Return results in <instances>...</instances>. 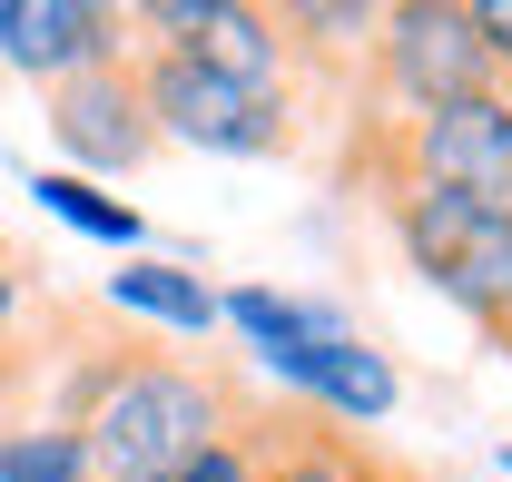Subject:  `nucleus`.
<instances>
[{
	"label": "nucleus",
	"instance_id": "obj_1",
	"mask_svg": "<svg viewBox=\"0 0 512 482\" xmlns=\"http://www.w3.org/2000/svg\"><path fill=\"white\" fill-rule=\"evenodd\" d=\"M256 414V394L227 364L197 355H158L138 335H69V384L50 423H69L89 443V473L99 482H158L197 463L207 443H227Z\"/></svg>",
	"mask_w": 512,
	"mask_h": 482
},
{
	"label": "nucleus",
	"instance_id": "obj_2",
	"mask_svg": "<svg viewBox=\"0 0 512 482\" xmlns=\"http://www.w3.org/2000/svg\"><path fill=\"white\" fill-rule=\"evenodd\" d=\"M217 325L256 355V374L296 404V414L335 423V433H375L404 404V374L375 335H355V315L325 296H286V286H227Z\"/></svg>",
	"mask_w": 512,
	"mask_h": 482
},
{
	"label": "nucleus",
	"instance_id": "obj_3",
	"mask_svg": "<svg viewBox=\"0 0 512 482\" xmlns=\"http://www.w3.org/2000/svg\"><path fill=\"white\" fill-rule=\"evenodd\" d=\"M345 178L394 197V187H424V197H463L483 217L512 227V89H473L453 109L424 119H355L345 138Z\"/></svg>",
	"mask_w": 512,
	"mask_h": 482
},
{
	"label": "nucleus",
	"instance_id": "obj_4",
	"mask_svg": "<svg viewBox=\"0 0 512 482\" xmlns=\"http://www.w3.org/2000/svg\"><path fill=\"white\" fill-rule=\"evenodd\" d=\"M473 89H512L473 0H394L375 20V50H365V109L375 119H424V109H453Z\"/></svg>",
	"mask_w": 512,
	"mask_h": 482
},
{
	"label": "nucleus",
	"instance_id": "obj_5",
	"mask_svg": "<svg viewBox=\"0 0 512 482\" xmlns=\"http://www.w3.org/2000/svg\"><path fill=\"white\" fill-rule=\"evenodd\" d=\"M375 207H384V227H394V246H404V266H414L473 335H493L512 355V227L503 217H483V207H463V197H424V187H394Z\"/></svg>",
	"mask_w": 512,
	"mask_h": 482
},
{
	"label": "nucleus",
	"instance_id": "obj_6",
	"mask_svg": "<svg viewBox=\"0 0 512 482\" xmlns=\"http://www.w3.org/2000/svg\"><path fill=\"white\" fill-rule=\"evenodd\" d=\"M138 89H148L158 138L207 148V158H296V138H306V99L237 89V79L178 60V50H138Z\"/></svg>",
	"mask_w": 512,
	"mask_h": 482
},
{
	"label": "nucleus",
	"instance_id": "obj_7",
	"mask_svg": "<svg viewBox=\"0 0 512 482\" xmlns=\"http://www.w3.org/2000/svg\"><path fill=\"white\" fill-rule=\"evenodd\" d=\"M138 50H178V60L217 69L237 89H276V99H316L306 69H296V40H286V10H247V0H148L128 10Z\"/></svg>",
	"mask_w": 512,
	"mask_h": 482
},
{
	"label": "nucleus",
	"instance_id": "obj_8",
	"mask_svg": "<svg viewBox=\"0 0 512 482\" xmlns=\"http://www.w3.org/2000/svg\"><path fill=\"white\" fill-rule=\"evenodd\" d=\"M50 138H60L69 178H128L158 158V119H148V89H138V50L109 69H79L50 89Z\"/></svg>",
	"mask_w": 512,
	"mask_h": 482
},
{
	"label": "nucleus",
	"instance_id": "obj_9",
	"mask_svg": "<svg viewBox=\"0 0 512 482\" xmlns=\"http://www.w3.org/2000/svg\"><path fill=\"white\" fill-rule=\"evenodd\" d=\"M128 50H138V30L109 0H0V69H20L40 89H60L79 69H109Z\"/></svg>",
	"mask_w": 512,
	"mask_h": 482
},
{
	"label": "nucleus",
	"instance_id": "obj_10",
	"mask_svg": "<svg viewBox=\"0 0 512 482\" xmlns=\"http://www.w3.org/2000/svg\"><path fill=\"white\" fill-rule=\"evenodd\" d=\"M256 482H404L365 433L296 414V404H256Z\"/></svg>",
	"mask_w": 512,
	"mask_h": 482
},
{
	"label": "nucleus",
	"instance_id": "obj_11",
	"mask_svg": "<svg viewBox=\"0 0 512 482\" xmlns=\"http://www.w3.org/2000/svg\"><path fill=\"white\" fill-rule=\"evenodd\" d=\"M99 315H138V325H158L178 345H207L217 335V286L197 266H178V256H119L109 286H99Z\"/></svg>",
	"mask_w": 512,
	"mask_h": 482
},
{
	"label": "nucleus",
	"instance_id": "obj_12",
	"mask_svg": "<svg viewBox=\"0 0 512 482\" xmlns=\"http://www.w3.org/2000/svg\"><path fill=\"white\" fill-rule=\"evenodd\" d=\"M40 335H50V286L30 276L20 246H0V414H10V394L40 374Z\"/></svg>",
	"mask_w": 512,
	"mask_h": 482
},
{
	"label": "nucleus",
	"instance_id": "obj_13",
	"mask_svg": "<svg viewBox=\"0 0 512 482\" xmlns=\"http://www.w3.org/2000/svg\"><path fill=\"white\" fill-rule=\"evenodd\" d=\"M30 197L60 217L69 237L109 246V256H138V237H148V217H138L128 197H109V187H89V178H69V168H40V178H30Z\"/></svg>",
	"mask_w": 512,
	"mask_h": 482
},
{
	"label": "nucleus",
	"instance_id": "obj_14",
	"mask_svg": "<svg viewBox=\"0 0 512 482\" xmlns=\"http://www.w3.org/2000/svg\"><path fill=\"white\" fill-rule=\"evenodd\" d=\"M0 482H99L89 473V443L69 423H0Z\"/></svg>",
	"mask_w": 512,
	"mask_h": 482
},
{
	"label": "nucleus",
	"instance_id": "obj_15",
	"mask_svg": "<svg viewBox=\"0 0 512 482\" xmlns=\"http://www.w3.org/2000/svg\"><path fill=\"white\" fill-rule=\"evenodd\" d=\"M158 482H256V414L227 433V443H207L197 463H178V473H158Z\"/></svg>",
	"mask_w": 512,
	"mask_h": 482
},
{
	"label": "nucleus",
	"instance_id": "obj_16",
	"mask_svg": "<svg viewBox=\"0 0 512 482\" xmlns=\"http://www.w3.org/2000/svg\"><path fill=\"white\" fill-rule=\"evenodd\" d=\"M503 482H512V443H503Z\"/></svg>",
	"mask_w": 512,
	"mask_h": 482
}]
</instances>
